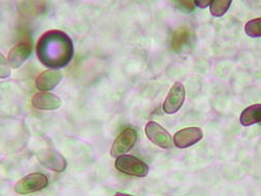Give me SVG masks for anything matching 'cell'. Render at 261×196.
Returning a JSON list of instances; mask_svg holds the SVG:
<instances>
[{"mask_svg": "<svg viewBox=\"0 0 261 196\" xmlns=\"http://www.w3.org/2000/svg\"><path fill=\"white\" fill-rule=\"evenodd\" d=\"M37 57L45 67L59 70L68 66L74 55L71 38L62 31H48L43 34L37 43Z\"/></svg>", "mask_w": 261, "mask_h": 196, "instance_id": "1", "label": "cell"}, {"mask_svg": "<svg viewBox=\"0 0 261 196\" xmlns=\"http://www.w3.org/2000/svg\"><path fill=\"white\" fill-rule=\"evenodd\" d=\"M115 168L121 173L126 174V176L135 178H144L147 176L149 171L146 163L129 155H123L116 158Z\"/></svg>", "mask_w": 261, "mask_h": 196, "instance_id": "2", "label": "cell"}, {"mask_svg": "<svg viewBox=\"0 0 261 196\" xmlns=\"http://www.w3.org/2000/svg\"><path fill=\"white\" fill-rule=\"evenodd\" d=\"M38 162L55 172H64L67 168V161L64 156L54 148H43L36 154Z\"/></svg>", "mask_w": 261, "mask_h": 196, "instance_id": "3", "label": "cell"}, {"mask_svg": "<svg viewBox=\"0 0 261 196\" xmlns=\"http://www.w3.org/2000/svg\"><path fill=\"white\" fill-rule=\"evenodd\" d=\"M48 183H49L48 178L45 176V174L35 172L21 179L15 185V191L20 195L31 194V193L45 189L48 186Z\"/></svg>", "mask_w": 261, "mask_h": 196, "instance_id": "4", "label": "cell"}, {"mask_svg": "<svg viewBox=\"0 0 261 196\" xmlns=\"http://www.w3.org/2000/svg\"><path fill=\"white\" fill-rule=\"evenodd\" d=\"M137 142V133L136 130L127 127L123 129L119 136L113 142V145L110 150V155L113 158H118L125 155L132 149Z\"/></svg>", "mask_w": 261, "mask_h": 196, "instance_id": "5", "label": "cell"}, {"mask_svg": "<svg viewBox=\"0 0 261 196\" xmlns=\"http://www.w3.org/2000/svg\"><path fill=\"white\" fill-rule=\"evenodd\" d=\"M145 135L147 139L155 145L169 149L173 145V139L167 130L155 121H149L145 125Z\"/></svg>", "mask_w": 261, "mask_h": 196, "instance_id": "6", "label": "cell"}, {"mask_svg": "<svg viewBox=\"0 0 261 196\" xmlns=\"http://www.w3.org/2000/svg\"><path fill=\"white\" fill-rule=\"evenodd\" d=\"M185 88L182 82L173 83L163 102V111L166 114H176L185 101Z\"/></svg>", "mask_w": 261, "mask_h": 196, "instance_id": "7", "label": "cell"}, {"mask_svg": "<svg viewBox=\"0 0 261 196\" xmlns=\"http://www.w3.org/2000/svg\"><path fill=\"white\" fill-rule=\"evenodd\" d=\"M203 137L204 133L200 127H186L175 134V136H173V144L178 148L184 149L199 143Z\"/></svg>", "mask_w": 261, "mask_h": 196, "instance_id": "8", "label": "cell"}, {"mask_svg": "<svg viewBox=\"0 0 261 196\" xmlns=\"http://www.w3.org/2000/svg\"><path fill=\"white\" fill-rule=\"evenodd\" d=\"M33 52V47L28 42H21L16 44L8 54V62L10 67L13 69H18L25 63V61L31 57Z\"/></svg>", "mask_w": 261, "mask_h": 196, "instance_id": "9", "label": "cell"}, {"mask_svg": "<svg viewBox=\"0 0 261 196\" xmlns=\"http://www.w3.org/2000/svg\"><path fill=\"white\" fill-rule=\"evenodd\" d=\"M32 104L40 111H55L61 107L62 100L56 94L49 92H38L33 96Z\"/></svg>", "mask_w": 261, "mask_h": 196, "instance_id": "10", "label": "cell"}, {"mask_svg": "<svg viewBox=\"0 0 261 196\" xmlns=\"http://www.w3.org/2000/svg\"><path fill=\"white\" fill-rule=\"evenodd\" d=\"M63 79V73L61 70L47 69L43 71L36 79V87L40 92H48L54 90Z\"/></svg>", "mask_w": 261, "mask_h": 196, "instance_id": "11", "label": "cell"}, {"mask_svg": "<svg viewBox=\"0 0 261 196\" xmlns=\"http://www.w3.org/2000/svg\"><path fill=\"white\" fill-rule=\"evenodd\" d=\"M239 120L242 125L246 127L257 123L261 124V103L253 104L245 108Z\"/></svg>", "mask_w": 261, "mask_h": 196, "instance_id": "12", "label": "cell"}, {"mask_svg": "<svg viewBox=\"0 0 261 196\" xmlns=\"http://www.w3.org/2000/svg\"><path fill=\"white\" fill-rule=\"evenodd\" d=\"M191 33L187 27H180L175 31L171 40L172 49L176 52H181L190 43Z\"/></svg>", "mask_w": 261, "mask_h": 196, "instance_id": "13", "label": "cell"}, {"mask_svg": "<svg viewBox=\"0 0 261 196\" xmlns=\"http://www.w3.org/2000/svg\"><path fill=\"white\" fill-rule=\"evenodd\" d=\"M231 4V0H213L210 5V14L214 17H222L228 12Z\"/></svg>", "mask_w": 261, "mask_h": 196, "instance_id": "14", "label": "cell"}, {"mask_svg": "<svg viewBox=\"0 0 261 196\" xmlns=\"http://www.w3.org/2000/svg\"><path fill=\"white\" fill-rule=\"evenodd\" d=\"M245 33L251 38H261V17L248 21L245 25Z\"/></svg>", "mask_w": 261, "mask_h": 196, "instance_id": "15", "label": "cell"}, {"mask_svg": "<svg viewBox=\"0 0 261 196\" xmlns=\"http://www.w3.org/2000/svg\"><path fill=\"white\" fill-rule=\"evenodd\" d=\"M11 75V67L8 59L0 52V78L6 79Z\"/></svg>", "mask_w": 261, "mask_h": 196, "instance_id": "16", "label": "cell"}, {"mask_svg": "<svg viewBox=\"0 0 261 196\" xmlns=\"http://www.w3.org/2000/svg\"><path fill=\"white\" fill-rule=\"evenodd\" d=\"M176 5H177V8L182 10L183 12H192L194 10V2H189V0H187V2H176Z\"/></svg>", "mask_w": 261, "mask_h": 196, "instance_id": "17", "label": "cell"}, {"mask_svg": "<svg viewBox=\"0 0 261 196\" xmlns=\"http://www.w3.org/2000/svg\"><path fill=\"white\" fill-rule=\"evenodd\" d=\"M194 5L197 6V7H199L200 9H205L208 6L211 5V2H210V0H195Z\"/></svg>", "mask_w": 261, "mask_h": 196, "instance_id": "18", "label": "cell"}, {"mask_svg": "<svg viewBox=\"0 0 261 196\" xmlns=\"http://www.w3.org/2000/svg\"><path fill=\"white\" fill-rule=\"evenodd\" d=\"M114 196H134V195L126 194V193H116Z\"/></svg>", "mask_w": 261, "mask_h": 196, "instance_id": "19", "label": "cell"}]
</instances>
